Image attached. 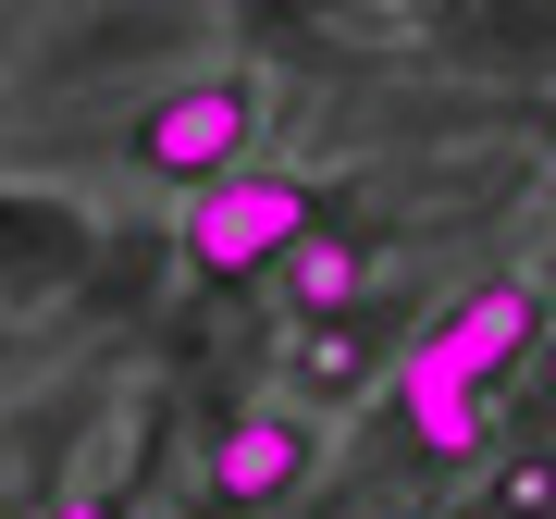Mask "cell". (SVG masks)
<instances>
[{
	"mask_svg": "<svg viewBox=\"0 0 556 519\" xmlns=\"http://www.w3.org/2000/svg\"><path fill=\"white\" fill-rule=\"evenodd\" d=\"M124 161L161 186H186V199H211V186H236L260 161V75L248 62H211V75L161 87V100L124 124Z\"/></svg>",
	"mask_w": 556,
	"mask_h": 519,
	"instance_id": "obj_1",
	"label": "cell"
},
{
	"mask_svg": "<svg viewBox=\"0 0 556 519\" xmlns=\"http://www.w3.org/2000/svg\"><path fill=\"white\" fill-rule=\"evenodd\" d=\"M309 223H321V174H298V161H248L236 186L186 199V260H199L211 284H248V273H285V260L309 248Z\"/></svg>",
	"mask_w": 556,
	"mask_h": 519,
	"instance_id": "obj_2",
	"label": "cell"
},
{
	"mask_svg": "<svg viewBox=\"0 0 556 519\" xmlns=\"http://www.w3.org/2000/svg\"><path fill=\"white\" fill-rule=\"evenodd\" d=\"M519 359H544V298H532L519 273H482L470 298H445V309L408 334L396 371H408V383H457V396H495Z\"/></svg>",
	"mask_w": 556,
	"mask_h": 519,
	"instance_id": "obj_3",
	"label": "cell"
},
{
	"mask_svg": "<svg viewBox=\"0 0 556 519\" xmlns=\"http://www.w3.org/2000/svg\"><path fill=\"white\" fill-rule=\"evenodd\" d=\"M309 470H321V420H309V408H248V420H223V445H211V495H223V519L285 507Z\"/></svg>",
	"mask_w": 556,
	"mask_h": 519,
	"instance_id": "obj_4",
	"label": "cell"
},
{
	"mask_svg": "<svg viewBox=\"0 0 556 519\" xmlns=\"http://www.w3.org/2000/svg\"><path fill=\"white\" fill-rule=\"evenodd\" d=\"M396 433L420 470H482V445H495V396H457V383H408L396 371Z\"/></svg>",
	"mask_w": 556,
	"mask_h": 519,
	"instance_id": "obj_5",
	"label": "cell"
},
{
	"mask_svg": "<svg viewBox=\"0 0 556 519\" xmlns=\"http://www.w3.org/2000/svg\"><path fill=\"white\" fill-rule=\"evenodd\" d=\"M371 260H383V248H358V236H309L298 260H285V298H298V321H346L358 298H371Z\"/></svg>",
	"mask_w": 556,
	"mask_h": 519,
	"instance_id": "obj_6",
	"label": "cell"
},
{
	"mask_svg": "<svg viewBox=\"0 0 556 519\" xmlns=\"http://www.w3.org/2000/svg\"><path fill=\"white\" fill-rule=\"evenodd\" d=\"M371 321H298V359H285V383H298V396H321V408H346L358 383H371Z\"/></svg>",
	"mask_w": 556,
	"mask_h": 519,
	"instance_id": "obj_7",
	"label": "cell"
},
{
	"mask_svg": "<svg viewBox=\"0 0 556 519\" xmlns=\"http://www.w3.org/2000/svg\"><path fill=\"white\" fill-rule=\"evenodd\" d=\"M470 519H556V445L482 458V470H470Z\"/></svg>",
	"mask_w": 556,
	"mask_h": 519,
	"instance_id": "obj_8",
	"label": "cell"
},
{
	"mask_svg": "<svg viewBox=\"0 0 556 519\" xmlns=\"http://www.w3.org/2000/svg\"><path fill=\"white\" fill-rule=\"evenodd\" d=\"M519 408H532V420H556V334H544V359L519 371Z\"/></svg>",
	"mask_w": 556,
	"mask_h": 519,
	"instance_id": "obj_9",
	"label": "cell"
},
{
	"mask_svg": "<svg viewBox=\"0 0 556 519\" xmlns=\"http://www.w3.org/2000/svg\"><path fill=\"white\" fill-rule=\"evenodd\" d=\"M50 519H124V507H100V495H62V507H50Z\"/></svg>",
	"mask_w": 556,
	"mask_h": 519,
	"instance_id": "obj_10",
	"label": "cell"
}]
</instances>
